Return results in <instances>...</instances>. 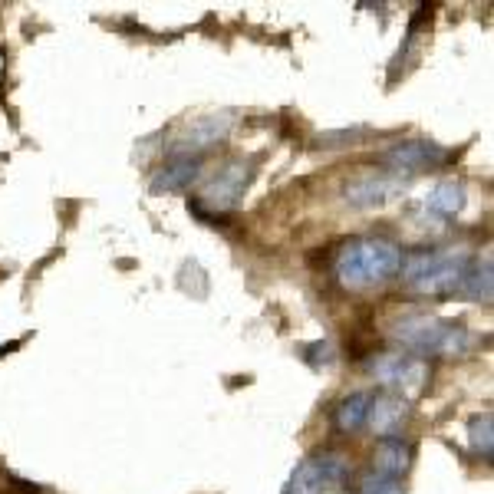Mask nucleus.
I'll list each match as a JSON object with an SVG mask.
<instances>
[{
	"mask_svg": "<svg viewBox=\"0 0 494 494\" xmlns=\"http://www.w3.org/2000/svg\"><path fill=\"white\" fill-rule=\"evenodd\" d=\"M465 205H469V191H465V185L461 182H455V178L432 185L428 195H425V211H432V215H439V217L461 215Z\"/></svg>",
	"mask_w": 494,
	"mask_h": 494,
	"instance_id": "obj_13",
	"label": "nucleus"
},
{
	"mask_svg": "<svg viewBox=\"0 0 494 494\" xmlns=\"http://www.w3.org/2000/svg\"><path fill=\"white\" fill-rule=\"evenodd\" d=\"M471 254L465 247H451V251H412L402 257V284L418 297H432L445 300L451 294H461V280L469 270Z\"/></svg>",
	"mask_w": 494,
	"mask_h": 494,
	"instance_id": "obj_2",
	"label": "nucleus"
},
{
	"mask_svg": "<svg viewBox=\"0 0 494 494\" xmlns=\"http://www.w3.org/2000/svg\"><path fill=\"white\" fill-rule=\"evenodd\" d=\"M416 461V449L412 442H406L402 435H392V439H379L373 451V471L376 475H389V478H402L408 475Z\"/></svg>",
	"mask_w": 494,
	"mask_h": 494,
	"instance_id": "obj_12",
	"label": "nucleus"
},
{
	"mask_svg": "<svg viewBox=\"0 0 494 494\" xmlns=\"http://www.w3.org/2000/svg\"><path fill=\"white\" fill-rule=\"evenodd\" d=\"M304 349L307 353H317L307 359L313 369H327V366H333V347H329L327 339H320V343H313V347H304Z\"/></svg>",
	"mask_w": 494,
	"mask_h": 494,
	"instance_id": "obj_18",
	"label": "nucleus"
},
{
	"mask_svg": "<svg viewBox=\"0 0 494 494\" xmlns=\"http://www.w3.org/2000/svg\"><path fill=\"white\" fill-rule=\"evenodd\" d=\"M369 373L402 399H412L428 386V363L408 353H379L369 359Z\"/></svg>",
	"mask_w": 494,
	"mask_h": 494,
	"instance_id": "obj_6",
	"label": "nucleus"
},
{
	"mask_svg": "<svg viewBox=\"0 0 494 494\" xmlns=\"http://www.w3.org/2000/svg\"><path fill=\"white\" fill-rule=\"evenodd\" d=\"M402 247L386 237H353L333 260V274L347 290H373L399 277Z\"/></svg>",
	"mask_w": 494,
	"mask_h": 494,
	"instance_id": "obj_1",
	"label": "nucleus"
},
{
	"mask_svg": "<svg viewBox=\"0 0 494 494\" xmlns=\"http://www.w3.org/2000/svg\"><path fill=\"white\" fill-rule=\"evenodd\" d=\"M231 126H235V113H215V116L191 119L188 126H182L178 136L172 139V146H168V158L205 156L211 146H217L221 139H227Z\"/></svg>",
	"mask_w": 494,
	"mask_h": 494,
	"instance_id": "obj_7",
	"label": "nucleus"
},
{
	"mask_svg": "<svg viewBox=\"0 0 494 494\" xmlns=\"http://www.w3.org/2000/svg\"><path fill=\"white\" fill-rule=\"evenodd\" d=\"M347 475H349L347 455H339L333 449H320L297 465L284 494H339Z\"/></svg>",
	"mask_w": 494,
	"mask_h": 494,
	"instance_id": "obj_5",
	"label": "nucleus"
},
{
	"mask_svg": "<svg viewBox=\"0 0 494 494\" xmlns=\"http://www.w3.org/2000/svg\"><path fill=\"white\" fill-rule=\"evenodd\" d=\"M254 182V158H227L208 182L201 185V191L188 201V211L208 225H221L225 215L237 208L244 201V191Z\"/></svg>",
	"mask_w": 494,
	"mask_h": 494,
	"instance_id": "obj_4",
	"label": "nucleus"
},
{
	"mask_svg": "<svg viewBox=\"0 0 494 494\" xmlns=\"http://www.w3.org/2000/svg\"><path fill=\"white\" fill-rule=\"evenodd\" d=\"M406 191V178L396 172H366L356 175L343 185V198H347L349 208L369 211V208H382L396 201Z\"/></svg>",
	"mask_w": 494,
	"mask_h": 494,
	"instance_id": "obj_8",
	"label": "nucleus"
},
{
	"mask_svg": "<svg viewBox=\"0 0 494 494\" xmlns=\"http://www.w3.org/2000/svg\"><path fill=\"white\" fill-rule=\"evenodd\" d=\"M369 402H373V392H349L337 402L333 408V428L339 435H353L366 425V412H369Z\"/></svg>",
	"mask_w": 494,
	"mask_h": 494,
	"instance_id": "obj_14",
	"label": "nucleus"
},
{
	"mask_svg": "<svg viewBox=\"0 0 494 494\" xmlns=\"http://www.w3.org/2000/svg\"><path fill=\"white\" fill-rule=\"evenodd\" d=\"M406 422H408V399H402L396 392H382V396H373V402H369L363 428H369L376 439H392V435L402 432Z\"/></svg>",
	"mask_w": 494,
	"mask_h": 494,
	"instance_id": "obj_10",
	"label": "nucleus"
},
{
	"mask_svg": "<svg viewBox=\"0 0 494 494\" xmlns=\"http://www.w3.org/2000/svg\"><path fill=\"white\" fill-rule=\"evenodd\" d=\"M392 339L408 356H442L455 359L471 349V333L465 323L442 320V317H428V313H408L392 327Z\"/></svg>",
	"mask_w": 494,
	"mask_h": 494,
	"instance_id": "obj_3",
	"label": "nucleus"
},
{
	"mask_svg": "<svg viewBox=\"0 0 494 494\" xmlns=\"http://www.w3.org/2000/svg\"><path fill=\"white\" fill-rule=\"evenodd\" d=\"M461 294L475 300V304H491L494 297V280H491V254H478L469 260L465 280H461Z\"/></svg>",
	"mask_w": 494,
	"mask_h": 494,
	"instance_id": "obj_15",
	"label": "nucleus"
},
{
	"mask_svg": "<svg viewBox=\"0 0 494 494\" xmlns=\"http://www.w3.org/2000/svg\"><path fill=\"white\" fill-rule=\"evenodd\" d=\"M451 152L435 142L425 139H408V142H396L382 152V165H389L396 175H416V172H432V168H442L451 162Z\"/></svg>",
	"mask_w": 494,
	"mask_h": 494,
	"instance_id": "obj_9",
	"label": "nucleus"
},
{
	"mask_svg": "<svg viewBox=\"0 0 494 494\" xmlns=\"http://www.w3.org/2000/svg\"><path fill=\"white\" fill-rule=\"evenodd\" d=\"M359 494H406V488H402V478H389V475H376V471H369V475L359 481Z\"/></svg>",
	"mask_w": 494,
	"mask_h": 494,
	"instance_id": "obj_17",
	"label": "nucleus"
},
{
	"mask_svg": "<svg viewBox=\"0 0 494 494\" xmlns=\"http://www.w3.org/2000/svg\"><path fill=\"white\" fill-rule=\"evenodd\" d=\"M469 445L478 459L491 461L494 455V416L491 412H478L469 418Z\"/></svg>",
	"mask_w": 494,
	"mask_h": 494,
	"instance_id": "obj_16",
	"label": "nucleus"
},
{
	"mask_svg": "<svg viewBox=\"0 0 494 494\" xmlns=\"http://www.w3.org/2000/svg\"><path fill=\"white\" fill-rule=\"evenodd\" d=\"M201 168H205V156H178V158H168V162L152 172V195H172V191H185L191 182H198L201 178Z\"/></svg>",
	"mask_w": 494,
	"mask_h": 494,
	"instance_id": "obj_11",
	"label": "nucleus"
}]
</instances>
